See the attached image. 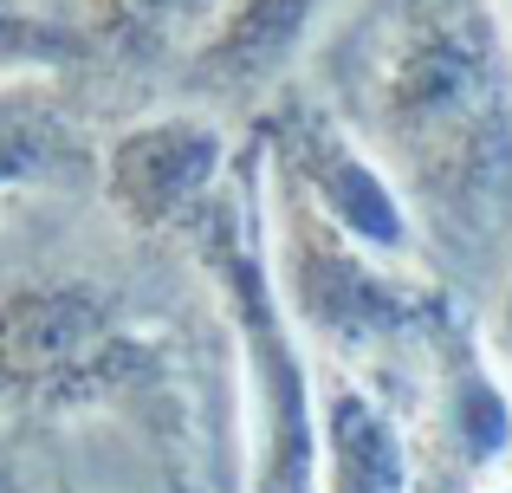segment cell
Returning a JSON list of instances; mask_svg holds the SVG:
<instances>
[{
  "label": "cell",
  "instance_id": "7",
  "mask_svg": "<svg viewBox=\"0 0 512 493\" xmlns=\"http://www.w3.org/2000/svg\"><path fill=\"white\" fill-rule=\"evenodd\" d=\"M150 7H188V0H150Z\"/></svg>",
  "mask_w": 512,
  "mask_h": 493
},
{
  "label": "cell",
  "instance_id": "1",
  "mask_svg": "<svg viewBox=\"0 0 512 493\" xmlns=\"http://www.w3.org/2000/svg\"><path fill=\"white\" fill-rule=\"evenodd\" d=\"M350 124L422 234L474 286L512 260V20L500 0H363Z\"/></svg>",
  "mask_w": 512,
  "mask_h": 493
},
{
  "label": "cell",
  "instance_id": "5",
  "mask_svg": "<svg viewBox=\"0 0 512 493\" xmlns=\"http://www.w3.org/2000/svg\"><path fill=\"white\" fill-rule=\"evenodd\" d=\"M318 7H325V0H247V13H240L221 39L227 72H266V65L318 20Z\"/></svg>",
  "mask_w": 512,
  "mask_h": 493
},
{
  "label": "cell",
  "instance_id": "3",
  "mask_svg": "<svg viewBox=\"0 0 512 493\" xmlns=\"http://www.w3.org/2000/svg\"><path fill=\"white\" fill-rule=\"evenodd\" d=\"M221 163V137L201 117H156V124L130 130L111 156V189L137 221H163L188 208L214 182Z\"/></svg>",
  "mask_w": 512,
  "mask_h": 493
},
{
  "label": "cell",
  "instance_id": "6",
  "mask_svg": "<svg viewBox=\"0 0 512 493\" xmlns=\"http://www.w3.org/2000/svg\"><path fill=\"white\" fill-rule=\"evenodd\" d=\"M46 163V124L39 111H20V104H0V182L26 176V169Z\"/></svg>",
  "mask_w": 512,
  "mask_h": 493
},
{
  "label": "cell",
  "instance_id": "4",
  "mask_svg": "<svg viewBox=\"0 0 512 493\" xmlns=\"http://www.w3.org/2000/svg\"><path fill=\"white\" fill-rule=\"evenodd\" d=\"M325 493H415V455L383 403L338 377L325 390Z\"/></svg>",
  "mask_w": 512,
  "mask_h": 493
},
{
  "label": "cell",
  "instance_id": "2",
  "mask_svg": "<svg viewBox=\"0 0 512 493\" xmlns=\"http://www.w3.org/2000/svg\"><path fill=\"white\" fill-rule=\"evenodd\" d=\"M299 169H305V189H312V208L357 247H370L376 260H396V253L415 247L409 202L376 169L370 150L344 143L338 130H312V137H299Z\"/></svg>",
  "mask_w": 512,
  "mask_h": 493
}]
</instances>
